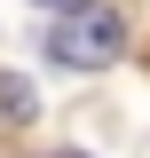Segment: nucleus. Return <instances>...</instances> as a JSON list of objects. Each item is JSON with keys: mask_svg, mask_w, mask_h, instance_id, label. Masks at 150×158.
<instances>
[{"mask_svg": "<svg viewBox=\"0 0 150 158\" xmlns=\"http://www.w3.org/2000/svg\"><path fill=\"white\" fill-rule=\"evenodd\" d=\"M48 56L63 63V71H103V63L127 56V16H111V8H71V16L48 24Z\"/></svg>", "mask_w": 150, "mask_h": 158, "instance_id": "obj_1", "label": "nucleus"}, {"mask_svg": "<svg viewBox=\"0 0 150 158\" xmlns=\"http://www.w3.org/2000/svg\"><path fill=\"white\" fill-rule=\"evenodd\" d=\"M40 8H48V16H71V8H87V0H40Z\"/></svg>", "mask_w": 150, "mask_h": 158, "instance_id": "obj_3", "label": "nucleus"}, {"mask_svg": "<svg viewBox=\"0 0 150 158\" xmlns=\"http://www.w3.org/2000/svg\"><path fill=\"white\" fill-rule=\"evenodd\" d=\"M24 118H40V87L24 71H0V127H24Z\"/></svg>", "mask_w": 150, "mask_h": 158, "instance_id": "obj_2", "label": "nucleus"}, {"mask_svg": "<svg viewBox=\"0 0 150 158\" xmlns=\"http://www.w3.org/2000/svg\"><path fill=\"white\" fill-rule=\"evenodd\" d=\"M56 158H79V150H56Z\"/></svg>", "mask_w": 150, "mask_h": 158, "instance_id": "obj_4", "label": "nucleus"}]
</instances>
